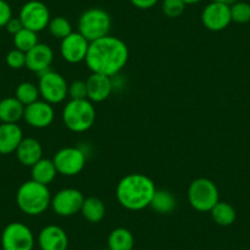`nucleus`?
I'll return each mask as SVG.
<instances>
[{"mask_svg":"<svg viewBox=\"0 0 250 250\" xmlns=\"http://www.w3.org/2000/svg\"><path fill=\"white\" fill-rule=\"evenodd\" d=\"M128 60L129 48L126 43L108 35L90 42L85 62L93 74L113 78L125 68Z\"/></svg>","mask_w":250,"mask_h":250,"instance_id":"f257e3e1","label":"nucleus"},{"mask_svg":"<svg viewBox=\"0 0 250 250\" xmlns=\"http://www.w3.org/2000/svg\"><path fill=\"white\" fill-rule=\"evenodd\" d=\"M153 180L143 173H130L119 180L115 196L120 206L129 211H141L150 208L156 193Z\"/></svg>","mask_w":250,"mask_h":250,"instance_id":"f03ea898","label":"nucleus"},{"mask_svg":"<svg viewBox=\"0 0 250 250\" xmlns=\"http://www.w3.org/2000/svg\"><path fill=\"white\" fill-rule=\"evenodd\" d=\"M52 194L48 185L35 180L22 183L16 193V204L25 215L40 216L50 208Z\"/></svg>","mask_w":250,"mask_h":250,"instance_id":"7ed1b4c3","label":"nucleus"},{"mask_svg":"<svg viewBox=\"0 0 250 250\" xmlns=\"http://www.w3.org/2000/svg\"><path fill=\"white\" fill-rule=\"evenodd\" d=\"M96 108L90 100H70L62 108L64 125L73 133H85L96 122Z\"/></svg>","mask_w":250,"mask_h":250,"instance_id":"20e7f679","label":"nucleus"},{"mask_svg":"<svg viewBox=\"0 0 250 250\" xmlns=\"http://www.w3.org/2000/svg\"><path fill=\"white\" fill-rule=\"evenodd\" d=\"M188 201L199 212H210L220 201V191L212 180L198 178L188 188Z\"/></svg>","mask_w":250,"mask_h":250,"instance_id":"39448f33","label":"nucleus"},{"mask_svg":"<svg viewBox=\"0 0 250 250\" xmlns=\"http://www.w3.org/2000/svg\"><path fill=\"white\" fill-rule=\"evenodd\" d=\"M112 27V19L105 10L101 8L87 9L79 19V32L88 41L96 40L109 35Z\"/></svg>","mask_w":250,"mask_h":250,"instance_id":"423d86ee","label":"nucleus"},{"mask_svg":"<svg viewBox=\"0 0 250 250\" xmlns=\"http://www.w3.org/2000/svg\"><path fill=\"white\" fill-rule=\"evenodd\" d=\"M69 83L64 76L53 70L41 74L38 81V90L43 101L50 104H59L68 97Z\"/></svg>","mask_w":250,"mask_h":250,"instance_id":"0eeeda50","label":"nucleus"},{"mask_svg":"<svg viewBox=\"0 0 250 250\" xmlns=\"http://www.w3.org/2000/svg\"><path fill=\"white\" fill-rule=\"evenodd\" d=\"M35 235L31 228L22 222H11L1 233L3 250H33Z\"/></svg>","mask_w":250,"mask_h":250,"instance_id":"6e6552de","label":"nucleus"},{"mask_svg":"<svg viewBox=\"0 0 250 250\" xmlns=\"http://www.w3.org/2000/svg\"><path fill=\"white\" fill-rule=\"evenodd\" d=\"M58 174L74 177L83 172L86 166V153L80 147L60 148L53 157Z\"/></svg>","mask_w":250,"mask_h":250,"instance_id":"1a4fd4ad","label":"nucleus"},{"mask_svg":"<svg viewBox=\"0 0 250 250\" xmlns=\"http://www.w3.org/2000/svg\"><path fill=\"white\" fill-rule=\"evenodd\" d=\"M19 19L22 22L23 28L38 33L48 28L50 21L49 9L40 0H30L21 8Z\"/></svg>","mask_w":250,"mask_h":250,"instance_id":"9d476101","label":"nucleus"},{"mask_svg":"<svg viewBox=\"0 0 250 250\" xmlns=\"http://www.w3.org/2000/svg\"><path fill=\"white\" fill-rule=\"evenodd\" d=\"M85 196L78 189L65 188L52 196L50 208L60 217H70L80 212Z\"/></svg>","mask_w":250,"mask_h":250,"instance_id":"9b49d317","label":"nucleus"},{"mask_svg":"<svg viewBox=\"0 0 250 250\" xmlns=\"http://www.w3.org/2000/svg\"><path fill=\"white\" fill-rule=\"evenodd\" d=\"M201 22L208 31L212 32L226 30L232 22L230 5L217 3V1L208 4L201 13Z\"/></svg>","mask_w":250,"mask_h":250,"instance_id":"f8f14e48","label":"nucleus"},{"mask_svg":"<svg viewBox=\"0 0 250 250\" xmlns=\"http://www.w3.org/2000/svg\"><path fill=\"white\" fill-rule=\"evenodd\" d=\"M90 42L80 32H73L62 40L60 55L69 64H79L85 62Z\"/></svg>","mask_w":250,"mask_h":250,"instance_id":"ddd939ff","label":"nucleus"},{"mask_svg":"<svg viewBox=\"0 0 250 250\" xmlns=\"http://www.w3.org/2000/svg\"><path fill=\"white\" fill-rule=\"evenodd\" d=\"M54 108L45 101H36L25 107L23 119L30 126L36 129L48 128L54 120Z\"/></svg>","mask_w":250,"mask_h":250,"instance_id":"4468645a","label":"nucleus"},{"mask_svg":"<svg viewBox=\"0 0 250 250\" xmlns=\"http://www.w3.org/2000/svg\"><path fill=\"white\" fill-rule=\"evenodd\" d=\"M53 59H54V52L52 48L44 43H38L26 53V68L41 75L50 70Z\"/></svg>","mask_w":250,"mask_h":250,"instance_id":"2eb2a0df","label":"nucleus"},{"mask_svg":"<svg viewBox=\"0 0 250 250\" xmlns=\"http://www.w3.org/2000/svg\"><path fill=\"white\" fill-rule=\"evenodd\" d=\"M37 243L41 250H68L69 238L62 227L48 225L38 233Z\"/></svg>","mask_w":250,"mask_h":250,"instance_id":"dca6fc26","label":"nucleus"},{"mask_svg":"<svg viewBox=\"0 0 250 250\" xmlns=\"http://www.w3.org/2000/svg\"><path fill=\"white\" fill-rule=\"evenodd\" d=\"M86 87H87V100L92 103H101L107 100L112 93V78L92 73L86 80Z\"/></svg>","mask_w":250,"mask_h":250,"instance_id":"f3484780","label":"nucleus"},{"mask_svg":"<svg viewBox=\"0 0 250 250\" xmlns=\"http://www.w3.org/2000/svg\"><path fill=\"white\" fill-rule=\"evenodd\" d=\"M22 139V129L18 124L1 123L0 124V155H10L15 152Z\"/></svg>","mask_w":250,"mask_h":250,"instance_id":"a211bd4d","label":"nucleus"},{"mask_svg":"<svg viewBox=\"0 0 250 250\" xmlns=\"http://www.w3.org/2000/svg\"><path fill=\"white\" fill-rule=\"evenodd\" d=\"M15 152L19 162L25 167H32L41 158H43L42 145L33 138H23Z\"/></svg>","mask_w":250,"mask_h":250,"instance_id":"6ab92c4d","label":"nucleus"},{"mask_svg":"<svg viewBox=\"0 0 250 250\" xmlns=\"http://www.w3.org/2000/svg\"><path fill=\"white\" fill-rule=\"evenodd\" d=\"M25 105L16 97H6L0 101V122L18 124L23 118Z\"/></svg>","mask_w":250,"mask_h":250,"instance_id":"aec40b11","label":"nucleus"},{"mask_svg":"<svg viewBox=\"0 0 250 250\" xmlns=\"http://www.w3.org/2000/svg\"><path fill=\"white\" fill-rule=\"evenodd\" d=\"M58 172L55 168L53 160L48 158H41L36 165L31 167V177L35 182L41 184L48 185L55 179Z\"/></svg>","mask_w":250,"mask_h":250,"instance_id":"412c9836","label":"nucleus"},{"mask_svg":"<svg viewBox=\"0 0 250 250\" xmlns=\"http://www.w3.org/2000/svg\"><path fill=\"white\" fill-rule=\"evenodd\" d=\"M135 245L133 233L124 227H118L109 233L108 249L109 250H133Z\"/></svg>","mask_w":250,"mask_h":250,"instance_id":"4be33fe9","label":"nucleus"},{"mask_svg":"<svg viewBox=\"0 0 250 250\" xmlns=\"http://www.w3.org/2000/svg\"><path fill=\"white\" fill-rule=\"evenodd\" d=\"M80 212L88 222L98 223L104 218L105 206L101 199L91 196V198H85Z\"/></svg>","mask_w":250,"mask_h":250,"instance_id":"5701e85b","label":"nucleus"},{"mask_svg":"<svg viewBox=\"0 0 250 250\" xmlns=\"http://www.w3.org/2000/svg\"><path fill=\"white\" fill-rule=\"evenodd\" d=\"M175 206H177V200L174 195L165 189H160V190L157 189L150 204V208L160 215H168L174 211Z\"/></svg>","mask_w":250,"mask_h":250,"instance_id":"b1692460","label":"nucleus"},{"mask_svg":"<svg viewBox=\"0 0 250 250\" xmlns=\"http://www.w3.org/2000/svg\"><path fill=\"white\" fill-rule=\"evenodd\" d=\"M210 212L215 223H217L218 226H222V227H228V226L233 225L235 222V218H237L235 208L226 201H218Z\"/></svg>","mask_w":250,"mask_h":250,"instance_id":"393cba45","label":"nucleus"},{"mask_svg":"<svg viewBox=\"0 0 250 250\" xmlns=\"http://www.w3.org/2000/svg\"><path fill=\"white\" fill-rule=\"evenodd\" d=\"M15 97L22 103L23 105L32 104L33 102L40 100V90H38V85L36 83H30V81H25L21 83L20 85L16 87L15 91Z\"/></svg>","mask_w":250,"mask_h":250,"instance_id":"a878e982","label":"nucleus"},{"mask_svg":"<svg viewBox=\"0 0 250 250\" xmlns=\"http://www.w3.org/2000/svg\"><path fill=\"white\" fill-rule=\"evenodd\" d=\"M48 31H49L52 37L62 41L65 37H68L70 33H73V26H71L70 21L66 18L57 16V18L50 19L49 25H48Z\"/></svg>","mask_w":250,"mask_h":250,"instance_id":"bb28decb","label":"nucleus"},{"mask_svg":"<svg viewBox=\"0 0 250 250\" xmlns=\"http://www.w3.org/2000/svg\"><path fill=\"white\" fill-rule=\"evenodd\" d=\"M38 43L40 42H38L37 33L27 30V28H22L20 32L14 36V45H15L16 49L21 50L23 53H27Z\"/></svg>","mask_w":250,"mask_h":250,"instance_id":"cd10ccee","label":"nucleus"},{"mask_svg":"<svg viewBox=\"0 0 250 250\" xmlns=\"http://www.w3.org/2000/svg\"><path fill=\"white\" fill-rule=\"evenodd\" d=\"M230 18L232 22L245 25L250 23V4L245 1H235L230 5Z\"/></svg>","mask_w":250,"mask_h":250,"instance_id":"c85d7f7f","label":"nucleus"},{"mask_svg":"<svg viewBox=\"0 0 250 250\" xmlns=\"http://www.w3.org/2000/svg\"><path fill=\"white\" fill-rule=\"evenodd\" d=\"M185 4L183 0H163L162 11L167 18H179L185 10Z\"/></svg>","mask_w":250,"mask_h":250,"instance_id":"c756f323","label":"nucleus"},{"mask_svg":"<svg viewBox=\"0 0 250 250\" xmlns=\"http://www.w3.org/2000/svg\"><path fill=\"white\" fill-rule=\"evenodd\" d=\"M6 64L9 68L14 70H19L26 66V53L19 49H13L6 54Z\"/></svg>","mask_w":250,"mask_h":250,"instance_id":"7c9ffc66","label":"nucleus"},{"mask_svg":"<svg viewBox=\"0 0 250 250\" xmlns=\"http://www.w3.org/2000/svg\"><path fill=\"white\" fill-rule=\"evenodd\" d=\"M68 96L71 100H86V98H87L86 81L75 80L71 83H69Z\"/></svg>","mask_w":250,"mask_h":250,"instance_id":"2f4dec72","label":"nucleus"},{"mask_svg":"<svg viewBox=\"0 0 250 250\" xmlns=\"http://www.w3.org/2000/svg\"><path fill=\"white\" fill-rule=\"evenodd\" d=\"M11 19H13V10L10 4L5 0H0V27H5Z\"/></svg>","mask_w":250,"mask_h":250,"instance_id":"473e14b6","label":"nucleus"},{"mask_svg":"<svg viewBox=\"0 0 250 250\" xmlns=\"http://www.w3.org/2000/svg\"><path fill=\"white\" fill-rule=\"evenodd\" d=\"M6 30H8V32L10 33V35L15 36L16 33L20 32L21 30L23 28L22 26V22H21V20L19 18H13L10 21H9L8 23H6Z\"/></svg>","mask_w":250,"mask_h":250,"instance_id":"72a5a7b5","label":"nucleus"},{"mask_svg":"<svg viewBox=\"0 0 250 250\" xmlns=\"http://www.w3.org/2000/svg\"><path fill=\"white\" fill-rule=\"evenodd\" d=\"M130 3L140 10H148L158 3V0H130Z\"/></svg>","mask_w":250,"mask_h":250,"instance_id":"f704fd0d","label":"nucleus"},{"mask_svg":"<svg viewBox=\"0 0 250 250\" xmlns=\"http://www.w3.org/2000/svg\"><path fill=\"white\" fill-rule=\"evenodd\" d=\"M212 1H217V3L227 4V5H232L233 3H235L237 0H212Z\"/></svg>","mask_w":250,"mask_h":250,"instance_id":"c9c22d12","label":"nucleus"},{"mask_svg":"<svg viewBox=\"0 0 250 250\" xmlns=\"http://www.w3.org/2000/svg\"><path fill=\"white\" fill-rule=\"evenodd\" d=\"M183 1H184L185 5H193V4L200 3V1H203V0H183Z\"/></svg>","mask_w":250,"mask_h":250,"instance_id":"e433bc0d","label":"nucleus"},{"mask_svg":"<svg viewBox=\"0 0 250 250\" xmlns=\"http://www.w3.org/2000/svg\"><path fill=\"white\" fill-rule=\"evenodd\" d=\"M249 35H250V23H249Z\"/></svg>","mask_w":250,"mask_h":250,"instance_id":"4c0bfd02","label":"nucleus"},{"mask_svg":"<svg viewBox=\"0 0 250 250\" xmlns=\"http://www.w3.org/2000/svg\"><path fill=\"white\" fill-rule=\"evenodd\" d=\"M105 250H109V249H105Z\"/></svg>","mask_w":250,"mask_h":250,"instance_id":"58836bf2","label":"nucleus"}]
</instances>
